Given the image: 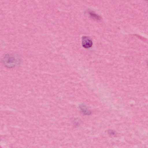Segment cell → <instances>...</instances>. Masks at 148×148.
Listing matches in <instances>:
<instances>
[{"mask_svg": "<svg viewBox=\"0 0 148 148\" xmlns=\"http://www.w3.org/2000/svg\"><path fill=\"white\" fill-rule=\"evenodd\" d=\"M82 44L84 48H88L92 46V43L91 40L88 37L84 36L82 38Z\"/></svg>", "mask_w": 148, "mask_h": 148, "instance_id": "1", "label": "cell"}]
</instances>
